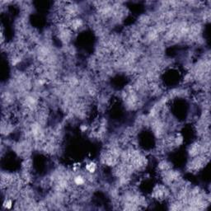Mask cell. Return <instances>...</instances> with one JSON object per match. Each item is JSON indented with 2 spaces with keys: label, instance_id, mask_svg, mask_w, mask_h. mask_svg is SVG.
I'll return each mask as SVG.
<instances>
[{
  "label": "cell",
  "instance_id": "obj_1",
  "mask_svg": "<svg viewBox=\"0 0 211 211\" xmlns=\"http://www.w3.org/2000/svg\"><path fill=\"white\" fill-rule=\"evenodd\" d=\"M85 170L87 171L88 174L94 175L97 170V164L94 161H89L85 164Z\"/></svg>",
  "mask_w": 211,
  "mask_h": 211
},
{
  "label": "cell",
  "instance_id": "obj_2",
  "mask_svg": "<svg viewBox=\"0 0 211 211\" xmlns=\"http://www.w3.org/2000/svg\"><path fill=\"white\" fill-rule=\"evenodd\" d=\"M2 206L5 209H11L14 206V202L12 198H5L2 203Z\"/></svg>",
  "mask_w": 211,
  "mask_h": 211
}]
</instances>
